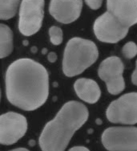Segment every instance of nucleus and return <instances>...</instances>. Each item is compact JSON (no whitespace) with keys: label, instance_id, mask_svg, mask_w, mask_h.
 Segmentation results:
<instances>
[{"label":"nucleus","instance_id":"1","mask_svg":"<svg viewBox=\"0 0 137 151\" xmlns=\"http://www.w3.org/2000/svg\"><path fill=\"white\" fill-rule=\"evenodd\" d=\"M5 90L11 104L23 110H36L45 104L49 95L48 73L34 60H16L6 69Z\"/></svg>","mask_w":137,"mask_h":151},{"label":"nucleus","instance_id":"2","mask_svg":"<svg viewBox=\"0 0 137 151\" xmlns=\"http://www.w3.org/2000/svg\"><path fill=\"white\" fill-rule=\"evenodd\" d=\"M88 108L80 102L64 104L41 133L39 143L42 151H64L74 134L88 121Z\"/></svg>","mask_w":137,"mask_h":151},{"label":"nucleus","instance_id":"3","mask_svg":"<svg viewBox=\"0 0 137 151\" xmlns=\"http://www.w3.org/2000/svg\"><path fill=\"white\" fill-rule=\"evenodd\" d=\"M99 57V51L92 41L75 37L67 42L63 58V72L68 77L83 73Z\"/></svg>","mask_w":137,"mask_h":151},{"label":"nucleus","instance_id":"4","mask_svg":"<svg viewBox=\"0 0 137 151\" xmlns=\"http://www.w3.org/2000/svg\"><path fill=\"white\" fill-rule=\"evenodd\" d=\"M101 142L108 151H137V127H109L102 134Z\"/></svg>","mask_w":137,"mask_h":151},{"label":"nucleus","instance_id":"5","mask_svg":"<svg viewBox=\"0 0 137 151\" xmlns=\"http://www.w3.org/2000/svg\"><path fill=\"white\" fill-rule=\"evenodd\" d=\"M111 123L135 125L137 123V93H128L112 101L106 111Z\"/></svg>","mask_w":137,"mask_h":151},{"label":"nucleus","instance_id":"6","mask_svg":"<svg viewBox=\"0 0 137 151\" xmlns=\"http://www.w3.org/2000/svg\"><path fill=\"white\" fill-rule=\"evenodd\" d=\"M44 15V0H22L19 9V30L31 36L40 30Z\"/></svg>","mask_w":137,"mask_h":151},{"label":"nucleus","instance_id":"7","mask_svg":"<svg viewBox=\"0 0 137 151\" xmlns=\"http://www.w3.org/2000/svg\"><path fill=\"white\" fill-rule=\"evenodd\" d=\"M124 66L118 56H110L103 60L99 66V78L106 84L108 93L117 95L125 88V82L123 76Z\"/></svg>","mask_w":137,"mask_h":151},{"label":"nucleus","instance_id":"8","mask_svg":"<svg viewBox=\"0 0 137 151\" xmlns=\"http://www.w3.org/2000/svg\"><path fill=\"white\" fill-rule=\"evenodd\" d=\"M96 37L100 42L116 44L122 40L128 33L129 28L123 26L108 12L97 18L93 26Z\"/></svg>","mask_w":137,"mask_h":151},{"label":"nucleus","instance_id":"9","mask_svg":"<svg viewBox=\"0 0 137 151\" xmlns=\"http://www.w3.org/2000/svg\"><path fill=\"white\" fill-rule=\"evenodd\" d=\"M27 121L20 113L8 112L0 116V142L3 145L15 144L26 134Z\"/></svg>","mask_w":137,"mask_h":151},{"label":"nucleus","instance_id":"10","mask_svg":"<svg viewBox=\"0 0 137 151\" xmlns=\"http://www.w3.org/2000/svg\"><path fill=\"white\" fill-rule=\"evenodd\" d=\"M82 7V0H51L49 12L56 20L68 24L79 19Z\"/></svg>","mask_w":137,"mask_h":151},{"label":"nucleus","instance_id":"11","mask_svg":"<svg viewBox=\"0 0 137 151\" xmlns=\"http://www.w3.org/2000/svg\"><path fill=\"white\" fill-rule=\"evenodd\" d=\"M107 9L126 27L137 23V0H107Z\"/></svg>","mask_w":137,"mask_h":151},{"label":"nucleus","instance_id":"12","mask_svg":"<svg viewBox=\"0 0 137 151\" xmlns=\"http://www.w3.org/2000/svg\"><path fill=\"white\" fill-rule=\"evenodd\" d=\"M76 95L88 104H95L100 98L101 91L96 82L92 79H78L74 84Z\"/></svg>","mask_w":137,"mask_h":151},{"label":"nucleus","instance_id":"13","mask_svg":"<svg viewBox=\"0 0 137 151\" xmlns=\"http://www.w3.org/2000/svg\"><path fill=\"white\" fill-rule=\"evenodd\" d=\"M13 51V33L5 24H0V57L2 59L11 55Z\"/></svg>","mask_w":137,"mask_h":151},{"label":"nucleus","instance_id":"14","mask_svg":"<svg viewBox=\"0 0 137 151\" xmlns=\"http://www.w3.org/2000/svg\"><path fill=\"white\" fill-rule=\"evenodd\" d=\"M21 0H0V19L7 20L16 15Z\"/></svg>","mask_w":137,"mask_h":151},{"label":"nucleus","instance_id":"15","mask_svg":"<svg viewBox=\"0 0 137 151\" xmlns=\"http://www.w3.org/2000/svg\"><path fill=\"white\" fill-rule=\"evenodd\" d=\"M49 36L51 43L54 45H59L63 42V31L59 27L52 26L50 27Z\"/></svg>","mask_w":137,"mask_h":151},{"label":"nucleus","instance_id":"16","mask_svg":"<svg viewBox=\"0 0 137 151\" xmlns=\"http://www.w3.org/2000/svg\"><path fill=\"white\" fill-rule=\"evenodd\" d=\"M122 53L126 59H132L137 55V45L134 42H128L123 47Z\"/></svg>","mask_w":137,"mask_h":151},{"label":"nucleus","instance_id":"17","mask_svg":"<svg viewBox=\"0 0 137 151\" xmlns=\"http://www.w3.org/2000/svg\"><path fill=\"white\" fill-rule=\"evenodd\" d=\"M86 4L92 10H98L102 6L103 0H84Z\"/></svg>","mask_w":137,"mask_h":151},{"label":"nucleus","instance_id":"18","mask_svg":"<svg viewBox=\"0 0 137 151\" xmlns=\"http://www.w3.org/2000/svg\"><path fill=\"white\" fill-rule=\"evenodd\" d=\"M131 82L137 86V60L136 62V68L131 75Z\"/></svg>","mask_w":137,"mask_h":151},{"label":"nucleus","instance_id":"19","mask_svg":"<svg viewBox=\"0 0 137 151\" xmlns=\"http://www.w3.org/2000/svg\"><path fill=\"white\" fill-rule=\"evenodd\" d=\"M47 59H48V60L50 62H51V63H54V62H56V60H57V55L55 52H50L47 55Z\"/></svg>","mask_w":137,"mask_h":151},{"label":"nucleus","instance_id":"20","mask_svg":"<svg viewBox=\"0 0 137 151\" xmlns=\"http://www.w3.org/2000/svg\"><path fill=\"white\" fill-rule=\"evenodd\" d=\"M68 151H90L88 148L84 146H74L71 149H70Z\"/></svg>","mask_w":137,"mask_h":151},{"label":"nucleus","instance_id":"21","mask_svg":"<svg viewBox=\"0 0 137 151\" xmlns=\"http://www.w3.org/2000/svg\"><path fill=\"white\" fill-rule=\"evenodd\" d=\"M9 151H30V150H28L27 149H25V148H17V149H15V150H9Z\"/></svg>","mask_w":137,"mask_h":151}]
</instances>
